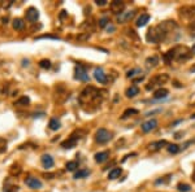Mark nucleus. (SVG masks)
Masks as SVG:
<instances>
[{
    "label": "nucleus",
    "mask_w": 195,
    "mask_h": 192,
    "mask_svg": "<svg viewBox=\"0 0 195 192\" xmlns=\"http://www.w3.org/2000/svg\"><path fill=\"white\" fill-rule=\"evenodd\" d=\"M7 145H8L7 140H5L4 138L0 136V153H3V152H5V151H7Z\"/></svg>",
    "instance_id": "nucleus-34"
},
{
    "label": "nucleus",
    "mask_w": 195,
    "mask_h": 192,
    "mask_svg": "<svg viewBox=\"0 0 195 192\" xmlns=\"http://www.w3.org/2000/svg\"><path fill=\"white\" fill-rule=\"evenodd\" d=\"M112 139V133L108 131L107 129H99L95 134V140L99 144H105Z\"/></svg>",
    "instance_id": "nucleus-6"
},
{
    "label": "nucleus",
    "mask_w": 195,
    "mask_h": 192,
    "mask_svg": "<svg viewBox=\"0 0 195 192\" xmlns=\"http://www.w3.org/2000/svg\"><path fill=\"white\" fill-rule=\"evenodd\" d=\"M166 144H168L166 140H157V142H154V143L150 144L148 148H150V151H151V152H157V151H160L164 145H166Z\"/></svg>",
    "instance_id": "nucleus-15"
},
{
    "label": "nucleus",
    "mask_w": 195,
    "mask_h": 192,
    "mask_svg": "<svg viewBox=\"0 0 195 192\" xmlns=\"http://www.w3.org/2000/svg\"><path fill=\"white\" fill-rule=\"evenodd\" d=\"M190 70H191L192 73H195V65H192V66H191V69H190Z\"/></svg>",
    "instance_id": "nucleus-40"
},
{
    "label": "nucleus",
    "mask_w": 195,
    "mask_h": 192,
    "mask_svg": "<svg viewBox=\"0 0 195 192\" xmlns=\"http://www.w3.org/2000/svg\"><path fill=\"white\" fill-rule=\"evenodd\" d=\"M134 114H138V110L134 109V108H129V109H126L125 112L122 113L121 118H122V119H126V118H129L130 116H134Z\"/></svg>",
    "instance_id": "nucleus-26"
},
{
    "label": "nucleus",
    "mask_w": 195,
    "mask_h": 192,
    "mask_svg": "<svg viewBox=\"0 0 195 192\" xmlns=\"http://www.w3.org/2000/svg\"><path fill=\"white\" fill-rule=\"evenodd\" d=\"M139 93V88L137 86H130L129 88L126 90V96L128 98H134V96H137Z\"/></svg>",
    "instance_id": "nucleus-25"
},
{
    "label": "nucleus",
    "mask_w": 195,
    "mask_h": 192,
    "mask_svg": "<svg viewBox=\"0 0 195 192\" xmlns=\"http://www.w3.org/2000/svg\"><path fill=\"white\" fill-rule=\"evenodd\" d=\"M11 174L12 175H18V174L21 173V168H20V165H12V168L9 169Z\"/></svg>",
    "instance_id": "nucleus-33"
},
{
    "label": "nucleus",
    "mask_w": 195,
    "mask_h": 192,
    "mask_svg": "<svg viewBox=\"0 0 195 192\" xmlns=\"http://www.w3.org/2000/svg\"><path fill=\"white\" fill-rule=\"evenodd\" d=\"M95 3L97 4V5H107V0H95Z\"/></svg>",
    "instance_id": "nucleus-38"
},
{
    "label": "nucleus",
    "mask_w": 195,
    "mask_h": 192,
    "mask_svg": "<svg viewBox=\"0 0 195 192\" xmlns=\"http://www.w3.org/2000/svg\"><path fill=\"white\" fill-rule=\"evenodd\" d=\"M29 104H30V99L28 98V96H22V98H20L14 103V105H17V107H28Z\"/></svg>",
    "instance_id": "nucleus-23"
},
{
    "label": "nucleus",
    "mask_w": 195,
    "mask_h": 192,
    "mask_svg": "<svg viewBox=\"0 0 195 192\" xmlns=\"http://www.w3.org/2000/svg\"><path fill=\"white\" fill-rule=\"evenodd\" d=\"M156 127H157V121L155 118H151V119L143 122L142 126H140V129H142V131H143V133H150V131H152V130H155Z\"/></svg>",
    "instance_id": "nucleus-10"
},
{
    "label": "nucleus",
    "mask_w": 195,
    "mask_h": 192,
    "mask_svg": "<svg viewBox=\"0 0 195 192\" xmlns=\"http://www.w3.org/2000/svg\"><path fill=\"white\" fill-rule=\"evenodd\" d=\"M192 178H194V179H195V174H194V177H192Z\"/></svg>",
    "instance_id": "nucleus-43"
},
{
    "label": "nucleus",
    "mask_w": 195,
    "mask_h": 192,
    "mask_svg": "<svg viewBox=\"0 0 195 192\" xmlns=\"http://www.w3.org/2000/svg\"><path fill=\"white\" fill-rule=\"evenodd\" d=\"M177 29V23L174 21H163L161 23H159L154 28H151L147 31L146 39L150 43H160L166 39V37L169 35L172 31Z\"/></svg>",
    "instance_id": "nucleus-1"
},
{
    "label": "nucleus",
    "mask_w": 195,
    "mask_h": 192,
    "mask_svg": "<svg viewBox=\"0 0 195 192\" xmlns=\"http://www.w3.org/2000/svg\"><path fill=\"white\" fill-rule=\"evenodd\" d=\"M190 31H191V35H194V37H195V21L190 25Z\"/></svg>",
    "instance_id": "nucleus-39"
},
{
    "label": "nucleus",
    "mask_w": 195,
    "mask_h": 192,
    "mask_svg": "<svg viewBox=\"0 0 195 192\" xmlns=\"http://www.w3.org/2000/svg\"><path fill=\"white\" fill-rule=\"evenodd\" d=\"M169 95V91L166 88H159L154 92V99H165Z\"/></svg>",
    "instance_id": "nucleus-18"
},
{
    "label": "nucleus",
    "mask_w": 195,
    "mask_h": 192,
    "mask_svg": "<svg viewBox=\"0 0 195 192\" xmlns=\"http://www.w3.org/2000/svg\"><path fill=\"white\" fill-rule=\"evenodd\" d=\"M121 174H122V169H121V168H114V169H112V170L109 171L108 178H109L111 180L117 179V178H120Z\"/></svg>",
    "instance_id": "nucleus-21"
},
{
    "label": "nucleus",
    "mask_w": 195,
    "mask_h": 192,
    "mask_svg": "<svg viewBox=\"0 0 195 192\" xmlns=\"http://www.w3.org/2000/svg\"><path fill=\"white\" fill-rule=\"evenodd\" d=\"M74 72H76V78L78 81H82V82H88V79H90V77H88L87 74V70H86V68L81 64H78L76 65L74 68Z\"/></svg>",
    "instance_id": "nucleus-7"
},
{
    "label": "nucleus",
    "mask_w": 195,
    "mask_h": 192,
    "mask_svg": "<svg viewBox=\"0 0 195 192\" xmlns=\"http://www.w3.org/2000/svg\"><path fill=\"white\" fill-rule=\"evenodd\" d=\"M191 118H195V114H192V116H191Z\"/></svg>",
    "instance_id": "nucleus-42"
},
{
    "label": "nucleus",
    "mask_w": 195,
    "mask_h": 192,
    "mask_svg": "<svg viewBox=\"0 0 195 192\" xmlns=\"http://www.w3.org/2000/svg\"><path fill=\"white\" fill-rule=\"evenodd\" d=\"M25 184L28 186L29 188H33V189L42 188V182L38 178H35V177H28L25 179Z\"/></svg>",
    "instance_id": "nucleus-11"
},
{
    "label": "nucleus",
    "mask_w": 195,
    "mask_h": 192,
    "mask_svg": "<svg viewBox=\"0 0 195 192\" xmlns=\"http://www.w3.org/2000/svg\"><path fill=\"white\" fill-rule=\"evenodd\" d=\"M180 13L185 18H191L195 16V5H185L180 9Z\"/></svg>",
    "instance_id": "nucleus-12"
},
{
    "label": "nucleus",
    "mask_w": 195,
    "mask_h": 192,
    "mask_svg": "<svg viewBox=\"0 0 195 192\" xmlns=\"http://www.w3.org/2000/svg\"><path fill=\"white\" fill-rule=\"evenodd\" d=\"M102 93H104L102 90H97L92 86H87L82 90V92L79 93L78 101L82 107H86V105L99 107L104 99V95H102Z\"/></svg>",
    "instance_id": "nucleus-2"
},
{
    "label": "nucleus",
    "mask_w": 195,
    "mask_h": 192,
    "mask_svg": "<svg viewBox=\"0 0 195 192\" xmlns=\"http://www.w3.org/2000/svg\"><path fill=\"white\" fill-rule=\"evenodd\" d=\"M88 174H90V171H88L87 169H81V170H78V171L74 174V179L86 178V177H88Z\"/></svg>",
    "instance_id": "nucleus-27"
},
{
    "label": "nucleus",
    "mask_w": 195,
    "mask_h": 192,
    "mask_svg": "<svg viewBox=\"0 0 195 192\" xmlns=\"http://www.w3.org/2000/svg\"><path fill=\"white\" fill-rule=\"evenodd\" d=\"M109 159V152L108 151H103V152H97L95 154V161L97 164H102L104 161H107Z\"/></svg>",
    "instance_id": "nucleus-16"
},
{
    "label": "nucleus",
    "mask_w": 195,
    "mask_h": 192,
    "mask_svg": "<svg viewBox=\"0 0 195 192\" xmlns=\"http://www.w3.org/2000/svg\"><path fill=\"white\" fill-rule=\"evenodd\" d=\"M157 64H159V57H157V56H151V57H148V58L146 60V66H147L148 69L155 68Z\"/></svg>",
    "instance_id": "nucleus-20"
},
{
    "label": "nucleus",
    "mask_w": 195,
    "mask_h": 192,
    "mask_svg": "<svg viewBox=\"0 0 195 192\" xmlns=\"http://www.w3.org/2000/svg\"><path fill=\"white\" fill-rule=\"evenodd\" d=\"M94 77H95V79L102 83V84H107L108 83V75L104 73V70L102 68H96L95 70H94Z\"/></svg>",
    "instance_id": "nucleus-8"
},
{
    "label": "nucleus",
    "mask_w": 195,
    "mask_h": 192,
    "mask_svg": "<svg viewBox=\"0 0 195 192\" xmlns=\"http://www.w3.org/2000/svg\"><path fill=\"white\" fill-rule=\"evenodd\" d=\"M65 168H66L68 171H74L78 168V162L77 161H69V162H66Z\"/></svg>",
    "instance_id": "nucleus-29"
},
{
    "label": "nucleus",
    "mask_w": 195,
    "mask_h": 192,
    "mask_svg": "<svg viewBox=\"0 0 195 192\" xmlns=\"http://www.w3.org/2000/svg\"><path fill=\"white\" fill-rule=\"evenodd\" d=\"M134 16H135V11L122 12L120 16H117V22H120V23H126V22H129Z\"/></svg>",
    "instance_id": "nucleus-14"
},
{
    "label": "nucleus",
    "mask_w": 195,
    "mask_h": 192,
    "mask_svg": "<svg viewBox=\"0 0 195 192\" xmlns=\"http://www.w3.org/2000/svg\"><path fill=\"white\" fill-rule=\"evenodd\" d=\"M168 79H169V75L165 74V73H163V74H156V75H154V77L151 78V79H150L148 84L146 86V90H147V91L154 90L155 87L160 86V84H164Z\"/></svg>",
    "instance_id": "nucleus-5"
},
{
    "label": "nucleus",
    "mask_w": 195,
    "mask_h": 192,
    "mask_svg": "<svg viewBox=\"0 0 195 192\" xmlns=\"http://www.w3.org/2000/svg\"><path fill=\"white\" fill-rule=\"evenodd\" d=\"M60 121L57 119V118H52L51 121H50V124H48V127H50V130H52V131H57V130L60 129Z\"/></svg>",
    "instance_id": "nucleus-24"
},
{
    "label": "nucleus",
    "mask_w": 195,
    "mask_h": 192,
    "mask_svg": "<svg viewBox=\"0 0 195 192\" xmlns=\"http://www.w3.org/2000/svg\"><path fill=\"white\" fill-rule=\"evenodd\" d=\"M140 74H142V70H140V69H139V68H134V69H131V70L128 72L126 77H128V78H131V79L134 81V79H135V77H138V78L142 77Z\"/></svg>",
    "instance_id": "nucleus-22"
},
{
    "label": "nucleus",
    "mask_w": 195,
    "mask_h": 192,
    "mask_svg": "<svg viewBox=\"0 0 195 192\" xmlns=\"http://www.w3.org/2000/svg\"><path fill=\"white\" fill-rule=\"evenodd\" d=\"M109 8L111 11L114 13V14H121L124 12V9H125V3L124 2H120V0H114V2H112L109 4Z\"/></svg>",
    "instance_id": "nucleus-9"
},
{
    "label": "nucleus",
    "mask_w": 195,
    "mask_h": 192,
    "mask_svg": "<svg viewBox=\"0 0 195 192\" xmlns=\"http://www.w3.org/2000/svg\"><path fill=\"white\" fill-rule=\"evenodd\" d=\"M177 189H178L180 192H190L191 187L189 184H186V183H180V184L177 186Z\"/></svg>",
    "instance_id": "nucleus-30"
},
{
    "label": "nucleus",
    "mask_w": 195,
    "mask_h": 192,
    "mask_svg": "<svg viewBox=\"0 0 195 192\" xmlns=\"http://www.w3.org/2000/svg\"><path fill=\"white\" fill-rule=\"evenodd\" d=\"M42 164L46 169H50V168L54 166V159H52L50 154H43L42 156Z\"/></svg>",
    "instance_id": "nucleus-17"
},
{
    "label": "nucleus",
    "mask_w": 195,
    "mask_h": 192,
    "mask_svg": "<svg viewBox=\"0 0 195 192\" xmlns=\"http://www.w3.org/2000/svg\"><path fill=\"white\" fill-rule=\"evenodd\" d=\"M181 148L177 145V144H171V145H168V152L172 153V154H176V153H178L180 152Z\"/></svg>",
    "instance_id": "nucleus-31"
},
{
    "label": "nucleus",
    "mask_w": 195,
    "mask_h": 192,
    "mask_svg": "<svg viewBox=\"0 0 195 192\" xmlns=\"http://www.w3.org/2000/svg\"><path fill=\"white\" fill-rule=\"evenodd\" d=\"M108 25H109V18H108V17H103V18L99 20V26H100V28H107Z\"/></svg>",
    "instance_id": "nucleus-35"
},
{
    "label": "nucleus",
    "mask_w": 195,
    "mask_h": 192,
    "mask_svg": "<svg viewBox=\"0 0 195 192\" xmlns=\"http://www.w3.org/2000/svg\"><path fill=\"white\" fill-rule=\"evenodd\" d=\"M191 51H192V53H195V44L192 46V49H191Z\"/></svg>",
    "instance_id": "nucleus-41"
},
{
    "label": "nucleus",
    "mask_w": 195,
    "mask_h": 192,
    "mask_svg": "<svg viewBox=\"0 0 195 192\" xmlns=\"http://www.w3.org/2000/svg\"><path fill=\"white\" fill-rule=\"evenodd\" d=\"M148 21H150V14L143 13V14H140V16L138 17V20H137V26H138V28H142V26H145Z\"/></svg>",
    "instance_id": "nucleus-19"
},
{
    "label": "nucleus",
    "mask_w": 195,
    "mask_h": 192,
    "mask_svg": "<svg viewBox=\"0 0 195 192\" xmlns=\"http://www.w3.org/2000/svg\"><path fill=\"white\" fill-rule=\"evenodd\" d=\"M83 135H85L83 130H76V131H73L72 134H70V136L66 139L65 142L61 143V147L65 148V149H70V148H73V147L77 145V143L83 138Z\"/></svg>",
    "instance_id": "nucleus-4"
},
{
    "label": "nucleus",
    "mask_w": 195,
    "mask_h": 192,
    "mask_svg": "<svg viewBox=\"0 0 195 192\" xmlns=\"http://www.w3.org/2000/svg\"><path fill=\"white\" fill-rule=\"evenodd\" d=\"M25 17H26V20H28L29 22H35L38 20V17H39V12H38V9L37 8H34V7H30L28 11H26V14H25Z\"/></svg>",
    "instance_id": "nucleus-13"
},
{
    "label": "nucleus",
    "mask_w": 195,
    "mask_h": 192,
    "mask_svg": "<svg viewBox=\"0 0 195 192\" xmlns=\"http://www.w3.org/2000/svg\"><path fill=\"white\" fill-rule=\"evenodd\" d=\"M38 39H59V38L52 37V35H42V37H38Z\"/></svg>",
    "instance_id": "nucleus-37"
},
{
    "label": "nucleus",
    "mask_w": 195,
    "mask_h": 192,
    "mask_svg": "<svg viewBox=\"0 0 195 192\" xmlns=\"http://www.w3.org/2000/svg\"><path fill=\"white\" fill-rule=\"evenodd\" d=\"M191 57H192V51L189 49L187 47H185V46H177V47L169 49L163 56L164 61L168 65H169L173 60L178 61V63H183V61L190 60Z\"/></svg>",
    "instance_id": "nucleus-3"
},
{
    "label": "nucleus",
    "mask_w": 195,
    "mask_h": 192,
    "mask_svg": "<svg viewBox=\"0 0 195 192\" xmlns=\"http://www.w3.org/2000/svg\"><path fill=\"white\" fill-rule=\"evenodd\" d=\"M25 28V22L21 18H16L13 20V29L14 30H22Z\"/></svg>",
    "instance_id": "nucleus-28"
},
{
    "label": "nucleus",
    "mask_w": 195,
    "mask_h": 192,
    "mask_svg": "<svg viewBox=\"0 0 195 192\" xmlns=\"http://www.w3.org/2000/svg\"><path fill=\"white\" fill-rule=\"evenodd\" d=\"M39 66L42 69H50L51 68V61L50 60H46V58H43L39 61Z\"/></svg>",
    "instance_id": "nucleus-32"
},
{
    "label": "nucleus",
    "mask_w": 195,
    "mask_h": 192,
    "mask_svg": "<svg viewBox=\"0 0 195 192\" xmlns=\"http://www.w3.org/2000/svg\"><path fill=\"white\" fill-rule=\"evenodd\" d=\"M4 191H5V192H17V191H18V187H17V186L5 187V188H4Z\"/></svg>",
    "instance_id": "nucleus-36"
}]
</instances>
